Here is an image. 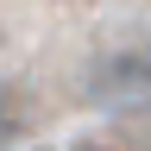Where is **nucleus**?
Instances as JSON below:
<instances>
[{"mask_svg": "<svg viewBox=\"0 0 151 151\" xmlns=\"http://www.w3.org/2000/svg\"><path fill=\"white\" fill-rule=\"evenodd\" d=\"M113 76H120L126 88H151V44H139L132 57H120V63H113Z\"/></svg>", "mask_w": 151, "mask_h": 151, "instance_id": "nucleus-1", "label": "nucleus"}, {"mask_svg": "<svg viewBox=\"0 0 151 151\" xmlns=\"http://www.w3.org/2000/svg\"><path fill=\"white\" fill-rule=\"evenodd\" d=\"M6 132H19V107H13V94L0 88V139H6Z\"/></svg>", "mask_w": 151, "mask_h": 151, "instance_id": "nucleus-2", "label": "nucleus"}]
</instances>
